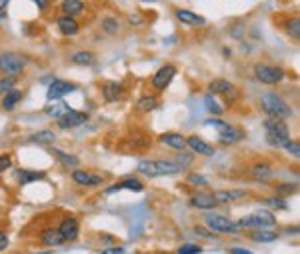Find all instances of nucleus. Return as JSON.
I'll return each mask as SVG.
<instances>
[{
    "label": "nucleus",
    "mask_w": 300,
    "mask_h": 254,
    "mask_svg": "<svg viewBox=\"0 0 300 254\" xmlns=\"http://www.w3.org/2000/svg\"><path fill=\"white\" fill-rule=\"evenodd\" d=\"M100 254H126V250L122 246H112V248H104Z\"/></svg>",
    "instance_id": "nucleus-45"
},
{
    "label": "nucleus",
    "mask_w": 300,
    "mask_h": 254,
    "mask_svg": "<svg viewBox=\"0 0 300 254\" xmlns=\"http://www.w3.org/2000/svg\"><path fill=\"white\" fill-rule=\"evenodd\" d=\"M274 224H276V220H274V216H272L268 210H258V212H254V214H250V216L240 218V220L236 223V226H238L240 230H242V228H250V226L270 230Z\"/></svg>",
    "instance_id": "nucleus-7"
},
{
    "label": "nucleus",
    "mask_w": 300,
    "mask_h": 254,
    "mask_svg": "<svg viewBox=\"0 0 300 254\" xmlns=\"http://www.w3.org/2000/svg\"><path fill=\"white\" fill-rule=\"evenodd\" d=\"M102 30H106L108 34H116V32L120 30V24H118V20L116 18H110V16H106V18H102Z\"/></svg>",
    "instance_id": "nucleus-36"
},
{
    "label": "nucleus",
    "mask_w": 300,
    "mask_h": 254,
    "mask_svg": "<svg viewBox=\"0 0 300 254\" xmlns=\"http://www.w3.org/2000/svg\"><path fill=\"white\" fill-rule=\"evenodd\" d=\"M12 166V158L8 154H0V172H6Z\"/></svg>",
    "instance_id": "nucleus-44"
},
{
    "label": "nucleus",
    "mask_w": 300,
    "mask_h": 254,
    "mask_svg": "<svg viewBox=\"0 0 300 254\" xmlns=\"http://www.w3.org/2000/svg\"><path fill=\"white\" fill-rule=\"evenodd\" d=\"M58 232L64 240H76L78 238V232H80V226H78V220L72 218V216H66L62 218L60 224H58Z\"/></svg>",
    "instance_id": "nucleus-18"
},
{
    "label": "nucleus",
    "mask_w": 300,
    "mask_h": 254,
    "mask_svg": "<svg viewBox=\"0 0 300 254\" xmlns=\"http://www.w3.org/2000/svg\"><path fill=\"white\" fill-rule=\"evenodd\" d=\"M174 76H176V66H172V64H164V66H160L154 74H152V78H150V84H152V88H156V90H166L168 86H170V82L174 80Z\"/></svg>",
    "instance_id": "nucleus-8"
},
{
    "label": "nucleus",
    "mask_w": 300,
    "mask_h": 254,
    "mask_svg": "<svg viewBox=\"0 0 300 254\" xmlns=\"http://www.w3.org/2000/svg\"><path fill=\"white\" fill-rule=\"evenodd\" d=\"M56 140V134L52 130H38L28 136V142H34V144H52Z\"/></svg>",
    "instance_id": "nucleus-30"
},
{
    "label": "nucleus",
    "mask_w": 300,
    "mask_h": 254,
    "mask_svg": "<svg viewBox=\"0 0 300 254\" xmlns=\"http://www.w3.org/2000/svg\"><path fill=\"white\" fill-rule=\"evenodd\" d=\"M122 96H124V88L120 82H114V80L102 82V98L106 102H118L122 100Z\"/></svg>",
    "instance_id": "nucleus-16"
},
{
    "label": "nucleus",
    "mask_w": 300,
    "mask_h": 254,
    "mask_svg": "<svg viewBox=\"0 0 300 254\" xmlns=\"http://www.w3.org/2000/svg\"><path fill=\"white\" fill-rule=\"evenodd\" d=\"M254 76L258 78V82L274 86L280 84L284 80V70L280 66H270V64H256L254 66Z\"/></svg>",
    "instance_id": "nucleus-6"
},
{
    "label": "nucleus",
    "mask_w": 300,
    "mask_h": 254,
    "mask_svg": "<svg viewBox=\"0 0 300 254\" xmlns=\"http://www.w3.org/2000/svg\"><path fill=\"white\" fill-rule=\"evenodd\" d=\"M250 238H252L254 242H262V244H266V242H272V240H276V238H278V234H276V232H272V230L256 228L254 232H250Z\"/></svg>",
    "instance_id": "nucleus-32"
},
{
    "label": "nucleus",
    "mask_w": 300,
    "mask_h": 254,
    "mask_svg": "<svg viewBox=\"0 0 300 254\" xmlns=\"http://www.w3.org/2000/svg\"><path fill=\"white\" fill-rule=\"evenodd\" d=\"M200 252H202V248H200L198 244H182L176 254H200Z\"/></svg>",
    "instance_id": "nucleus-41"
},
{
    "label": "nucleus",
    "mask_w": 300,
    "mask_h": 254,
    "mask_svg": "<svg viewBox=\"0 0 300 254\" xmlns=\"http://www.w3.org/2000/svg\"><path fill=\"white\" fill-rule=\"evenodd\" d=\"M56 26H58V30L62 32L64 36H74L80 30V24L76 22V18H70V16H64V14L56 20Z\"/></svg>",
    "instance_id": "nucleus-24"
},
{
    "label": "nucleus",
    "mask_w": 300,
    "mask_h": 254,
    "mask_svg": "<svg viewBox=\"0 0 300 254\" xmlns=\"http://www.w3.org/2000/svg\"><path fill=\"white\" fill-rule=\"evenodd\" d=\"M284 28L288 32V36H292L294 40H298L300 36V18L298 16H292V18H288L286 22H284Z\"/></svg>",
    "instance_id": "nucleus-34"
},
{
    "label": "nucleus",
    "mask_w": 300,
    "mask_h": 254,
    "mask_svg": "<svg viewBox=\"0 0 300 254\" xmlns=\"http://www.w3.org/2000/svg\"><path fill=\"white\" fill-rule=\"evenodd\" d=\"M136 170L148 178H158V176H174L180 174L182 170L172 162V160H140Z\"/></svg>",
    "instance_id": "nucleus-1"
},
{
    "label": "nucleus",
    "mask_w": 300,
    "mask_h": 254,
    "mask_svg": "<svg viewBox=\"0 0 300 254\" xmlns=\"http://www.w3.org/2000/svg\"><path fill=\"white\" fill-rule=\"evenodd\" d=\"M250 176L252 178H256V180H268V178H272V174H274V170H272V166L268 164V162H254L252 166H250Z\"/></svg>",
    "instance_id": "nucleus-23"
},
{
    "label": "nucleus",
    "mask_w": 300,
    "mask_h": 254,
    "mask_svg": "<svg viewBox=\"0 0 300 254\" xmlns=\"http://www.w3.org/2000/svg\"><path fill=\"white\" fill-rule=\"evenodd\" d=\"M230 34H232L234 38H240V36L244 34V30H242V26H232V28H230Z\"/></svg>",
    "instance_id": "nucleus-48"
},
{
    "label": "nucleus",
    "mask_w": 300,
    "mask_h": 254,
    "mask_svg": "<svg viewBox=\"0 0 300 254\" xmlns=\"http://www.w3.org/2000/svg\"><path fill=\"white\" fill-rule=\"evenodd\" d=\"M244 138V130H240L238 126H232V124H226L218 132V140L224 144V146H230V144H236L238 140Z\"/></svg>",
    "instance_id": "nucleus-19"
},
{
    "label": "nucleus",
    "mask_w": 300,
    "mask_h": 254,
    "mask_svg": "<svg viewBox=\"0 0 300 254\" xmlns=\"http://www.w3.org/2000/svg\"><path fill=\"white\" fill-rule=\"evenodd\" d=\"M76 90V84L74 82H68V80H62V78H56V80H52L50 82V86H48V98L50 100H62L66 94L70 92H74Z\"/></svg>",
    "instance_id": "nucleus-10"
},
{
    "label": "nucleus",
    "mask_w": 300,
    "mask_h": 254,
    "mask_svg": "<svg viewBox=\"0 0 300 254\" xmlns=\"http://www.w3.org/2000/svg\"><path fill=\"white\" fill-rule=\"evenodd\" d=\"M158 106H160V100H158V96L154 94H142L138 98V102H136V110L138 112H152Z\"/></svg>",
    "instance_id": "nucleus-25"
},
{
    "label": "nucleus",
    "mask_w": 300,
    "mask_h": 254,
    "mask_svg": "<svg viewBox=\"0 0 300 254\" xmlns=\"http://www.w3.org/2000/svg\"><path fill=\"white\" fill-rule=\"evenodd\" d=\"M204 106H206V110L210 112V114H214V116H220L224 110H222V106L214 100V96L212 94H206V98H204Z\"/></svg>",
    "instance_id": "nucleus-35"
},
{
    "label": "nucleus",
    "mask_w": 300,
    "mask_h": 254,
    "mask_svg": "<svg viewBox=\"0 0 300 254\" xmlns=\"http://www.w3.org/2000/svg\"><path fill=\"white\" fill-rule=\"evenodd\" d=\"M70 178L78 186H100L104 182V178L100 174H92V172H86V170H72Z\"/></svg>",
    "instance_id": "nucleus-12"
},
{
    "label": "nucleus",
    "mask_w": 300,
    "mask_h": 254,
    "mask_svg": "<svg viewBox=\"0 0 300 254\" xmlns=\"http://www.w3.org/2000/svg\"><path fill=\"white\" fill-rule=\"evenodd\" d=\"M40 242L44 244V246H50V248H56V246H62L66 240L60 236V232H58V228H52V226H48V228H44L42 232H40Z\"/></svg>",
    "instance_id": "nucleus-20"
},
{
    "label": "nucleus",
    "mask_w": 300,
    "mask_h": 254,
    "mask_svg": "<svg viewBox=\"0 0 300 254\" xmlns=\"http://www.w3.org/2000/svg\"><path fill=\"white\" fill-rule=\"evenodd\" d=\"M94 60H96V56L92 52H88V50H78V52H74L70 56V62L78 64V66H92Z\"/></svg>",
    "instance_id": "nucleus-31"
},
{
    "label": "nucleus",
    "mask_w": 300,
    "mask_h": 254,
    "mask_svg": "<svg viewBox=\"0 0 300 254\" xmlns=\"http://www.w3.org/2000/svg\"><path fill=\"white\" fill-rule=\"evenodd\" d=\"M186 146H188L194 154H202V156H212V154H214V146L208 144L206 140H202L196 134H192V136L186 138Z\"/></svg>",
    "instance_id": "nucleus-17"
},
{
    "label": "nucleus",
    "mask_w": 300,
    "mask_h": 254,
    "mask_svg": "<svg viewBox=\"0 0 300 254\" xmlns=\"http://www.w3.org/2000/svg\"><path fill=\"white\" fill-rule=\"evenodd\" d=\"M8 2H10V0H0V10H4V8L8 6Z\"/></svg>",
    "instance_id": "nucleus-50"
},
{
    "label": "nucleus",
    "mask_w": 300,
    "mask_h": 254,
    "mask_svg": "<svg viewBox=\"0 0 300 254\" xmlns=\"http://www.w3.org/2000/svg\"><path fill=\"white\" fill-rule=\"evenodd\" d=\"M16 84V78L14 76H0V96H4L6 92H10Z\"/></svg>",
    "instance_id": "nucleus-38"
},
{
    "label": "nucleus",
    "mask_w": 300,
    "mask_h": 254,
    "mask_svg": "<svg viewBox=\"0 0 300 254\" xmlns=\"http://www.w3.org/2000/svg\"><path fill=\"white\" fill-rule=\"evenodd\" d=\"M208 92L214 96V94H222L226 98V102L228 104H232L234 100H236V88H234L232 82H228V80H224V78H216V80H212L210 84H208Z\"/></svg>",
    "instance_id": "nucleus-9"
},
{
    "label": "nucleus",
    "mask_w": 300,
    "mask_h": 254,
    "mask_svg": "<svg viewBox=\"0 0 300 254\" xmlns=\"http://www.w3.org/2000/svg\"><path fill=\"white\" fill-rule=\"evenodd\" d=\"M264 204H268L270 208H276V210H284V208H288L286 200H284V198H280V196H270V198L264 200Z\"/></svg>",
    "instance_id": "nucleus-39"
},
{
    "label": "nucleus",
    "mask_w": 300,
    "mask_h": 254,
    "mask_svg": "<svg viewBox=\"0 0 300 254\" xmlns=\"http://www.w3.org/2000/svg\"><path fill=\"white\" fill-rule=\"evenodd\" d=\"M142 2H156V0H142Z\"/></svg>",
    "instance_id": "nucleus-51"
},
{
    "label": "nucleus",
    "mask_w": 300,
    "mask_h": 254,
    "mask_svg": "<svg viewBox=\"0 0 300 254\" xmlns=\"http://www.w3.org/2000/svg\"><path fill=\"white\" fill-rule=\"evenodd\" d=\"M22 90H18V88H12L10 92H6V94L2 96V110H12L20 100H22Z\"/></svg>",
    "instance_id": "nucleus-29"
},
{
    "label": "nucleus",
    "mask_w": 300,
    "mask_h": 254,
    "mask_svg": "<svg viewBox=\"0 0 300 254\" xmlns=\"http://www.w3.org/2000/svg\"><path fill=\"white\" fill-rule=\"evenodd\" d=\"M188 206H190V208H198V210H212V208L218 206V204H216L212 192H196V194L190 196Z\"/></svg>",
    "instance_id": "nucleus-13"
},
{
    "label": "nucleus",
    "mask_w": 300,
    "mask_h": 254,
    "mask_svg": "<svg viewBox=\"0 0 300 254\" xmlns=\"http://www.w3.org/2000/svg\"><path fill=\"white\" fill-rule=\"evenodd\" d=\"M188 182L190 184H196V186H206L208 184V180L204 176H200V174H188Z\"/></svg>",
    "instance_id": "nucleus-43"
},
{
    "label": "nucleus",
    "mask_w": 300,
    "mask_h": 254,
    "mask_svg": "<svg viewBox=\"0 0 300 254\" xmlns=\"http://www.w3.org/2000/svg\"><path fill=\"white\" fill-rule=\"evenodd\" d=\"M6 246H8V234L0 230V250H4Z\"/></svg>",
    "instance_id": "nucleus-47"
},
{
    "label": "nucleus",
    "mask_w": 300,
    "mask_h": 254,
    "mask_svg": "<svg viewBox=\"0 0 300 254\" xmlns=\"http://www.w3.org/2000/svg\"><path fill=\"white\" fill-rule=\"evenodd\" d=\"M44 110H46V116L58 120V118H62L68 110H70V106H68L66 102H62V100H56V102H52L50 106H46Z\"/></svg>",
    "instance_id": "nucleus-28"
},
{
    "label": "nucleus",
    "mask_w": 300,
    "mask_h": 254,
    "mask_svg": "<svg viewBox=\"0 0 300 254\" xmlns=\"http://www.w3.org/2000/svg\"><path fill=\"white\" fill-rule=\"evenodd\" d=\"M212 196H214L216 204H226V202H232V200H238V198H244L246 190H214Z\"/></svg>",
    "instance_id": "nucleus-26"
},
{
    "label": "nucleus",
    "mask_w": 300,
    "mask_h": 254,
    "mask_svg": "<svg viewBox=\"0 0 300 254\" xmlns=\"http://www.w3.org/2000/svg\"><path fill=\"white\" fill-rule=\"evenodd\" d=\"M174 16H176V20H180L182 24H188V26H204L206 24V18L202 14H196L194 10H188V8H176Z\"/></svg>",
    "instance_id": "nucleus-14"
},
{
    "label": "nucleus",
    "mask_w": 300,
    "mask_h": 254,
    "mask_svg": "<svg viewBox=\"0 0 300 254\" xmlns=\"http://www.w3.org/2000/svg\"><path fill=\"white\" fill-rule=\"evenodd\" d=\"M204 224L212 230V232H222V234H236L240 232V228L232 223L230 218L222 216V214H214V212H206L204 214Z\"/></svg>",
    "instance_id": "nucleus-5"
},
{
    "label": "nucleus",
    "mask_w": 300,
    "mask_h": 254,
    "mask_svg": "<svg viewBox=\"0 0 300 254\" xmlns=\"http://www.w3.org/2000/svg\"><path fill=\"white\" fill-rule=\"evenodd\" d=\"M60 8H62V14H64V16L76 18L78 14H82V10H84V2H82V0H62Z\"/></svg>",
    "instance_id": "nucleus-27"
},
{
    "label": "nucleus",
    "mask_w": 300,
    "mask_h": 254,
    "mask_svg": "<svg viewBox=\"0 0 300 254\" xmlns=\"http://www.w3.org/2000/svg\"><path fill=\"white\" fill-rule=\"evenodd\" d=\"M260 106H262V110L266 112L268 116L280 118V120H286V118H290L294 114L292 106L276 92H266V94L260 96Z\"/></svg>",
    "instance_id": "nucleus-2"
},
{
    "label": "nucleus",
    "mask_w": 300,
    "mask_h": 254,
    "mask_svg": "<svg viewBox=\"0 0 300 254\" xmlns=\"http://www.w3.org/2000/svg\"><path fill=\"white\" fill-rule=\"evenodd\" d=\"M86 120H88V112H80V110H72L70 108L62 118H58V126L62 130H68V128L82 126Z\"/></svg>",
    "instance_id": "nucleus-11"
},
{
    "label": "nucleus",
    "mask_w": 300,
    "mask_h": 254,
    "mask_svg": "<svg viewBox=\"0 0 300 254\" xmlns=\"http://www.w3.org/2000/svg\"><path fill=\"white\" fill-rule=\"evenodd\" d=\"M284 150H288L294 158H298L300 156V144H298V140H288L286 144H284Z\"/></svg>",
    "instance_id": "nucleus-40"
},
{
    "label": "nucleus",
    "mask_w": 300,
    "mask_h": 254,
    "mask_svg": "<svg viewBox=\"0 0 300 254\" xmlns=\"http://www.w3.org/2000/svg\"><path fill=\"white\" fill-rule=\"evenodd\" d=\"M46 176V172L42 170H28V168H18L16 170V180L20 186H26L30 182H36V180H42Z\"/></svg>",
    "instance_id": "nucleus-22"
},
{
    "label": "nucleus",
    "mask_w": 300,
    "mask_h": 254,
    "mask_svg": "<svg viewBox=\"0 0 300 254\" xmlns=\"http://www.w3.org/2000/svg\"><path fill=\"white\" fill-rule=\"evenodd\" d=\"M118 190H132V192H142L144 190V186H142V182L138 180V178H124V180H120L118 184H112V186H108L106 188V194H114V192Z\"/></svg>",
    "instance_id": "nucleus-21"
},
{
    "label": "nucleus",
    "mask_w": 300,
    "mask_h": 254,
    "mask_svg": "<svg viewBox=\"0 0 300 254\" xmlns=\"http://www.w3.org/2000/svg\"><path fill=\"white\" fill-rule=\"evenodd\" d=\"M228 252L230 254H254V252H250V250H246V248H230Z\"/></svg>",
    "instance_id": "nucleus-49"
},
{
    "label": "nucleus",
    "mask_w": 300,
    "mask_h": 254,
    "mask_svg": "<svg viewBox=\"0 0 300 254\" xmlns=\"http://www.w3.org/2000/svg\"><path fill=\"white\" fill-rule=\"evenodd\" d=\"M192 160H194V156L192 154H186V152H178V156H174V164L180 168V170H184V168H188L190 164H192Z\"/></svg>",
    "instance_id": "nucleus-37"
},
{
    "label": "nucleus",
    "mask_w": 300,
    "mask_h": 254,
    "mask_svg": "<svg viewBox=\"0 0 300 254\" xmlns=\"http://www.w3.org/2000/svg\"><path fill=\"white\" fill-rule=\"evenodd\" d=\"M158 142H162L164 146L178 150V152H182L186 148V136H182L180 132H164L158 136Z\"/></svg>",
    "instance_id": "nucleus-15"
},
{
    "label": "nucleus",
    "mask_w": 300,
    "mask_h": 254,
    "mask_svg": "<svg viewBox=\"0 0 300 254\" xmlns=\"http://www.w3.org/2000/svg\"><path fill=\"white\" fill-rule=\"evenodd\" d=\"M50 152H52V154H54L56 158L60 160V162H62L64 166H70V168H76V166L80 164V160L76 158L74 154H68V152H64V150H58V148H52Z\"/></svg>",
    "instance_id": "nucleus-33"
},
{
    "label": "nucleus",
    "mask_w": 300,
    "mask_h": 254,
    "mask_svg": "<svg viewBox=\"0 0 300 254\" xmlns=\"http://www.w3.org/2000/svg\"><path fill=\"white\" fill-rule=\"evenodd\" d=\"M264 130H266V142L270 146L284 148V144L290 140V130L286 126V122L280 118L268 116L264 120Z\"/></svg>",
    "instance_id": "nucleus-3"
},
{
    "label": "nucleus",
    "mask_w": 300,
    "mask_h": 254,
    "mask_svg": "<svg viewBox=\"0 0 300 254\" xmlns=\"http://www.w3.org/2000/svg\"><path fill=\"white\" fill-rule=\"evenodd\" d=\"M28 64V58L16 52H4L0 54V72L4 76H16L24 70V66Z\"/></svg>",
    "instance_id": "nucleus-4"
},
{
    "label": "nucleus",
    "mask_w": 300,
    "mask_h": 254,
    "mask_svg": "<svg viewBox=\"0 0 300 254\" xmlns=\"http://www.w3.org/2000/svg\"><path fill=\"white\" fill-rule=\"evenodd\" d=\"M34 4H36V8L40 10V12H44L48 6H50V0H32Z\"/></svg>",
    "instance_id": "nucleus-46"
},
{
    "label": "nucleus",
    "mask_w": 300,
    "mask_h": 254,
    "mask_svg": "<svg viewBox=\"0 0 300 254\" xmlns=\"http://www.w3.org/2000/svg\"><path fill=\"white\" fill-rule=\"evenodd\" d=\"M296 188H298L296 184H276L274 190H276V194H282L284 196V194H294Z\"/></svg>",
    "instance_id": "nucleus-42"
}]
</instances>
